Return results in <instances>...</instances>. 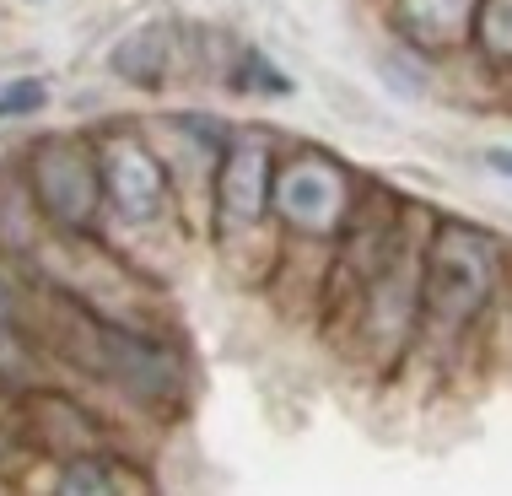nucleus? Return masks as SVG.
<instances>
[{"label":"nucleus","mask_w":512,"mask_h":496,"mask_svg":"<svg viewBox=\"0 0 512 496\" xmlns=\"http://www.w3.org/2000/svg\"><path fill=\"white\" fill-rule=\"evenodd\" d=\"M507 281V243L491 227L437 216L421 238V281H415V335L464 340L491 313Z\"/></svg>","instance_id":"obj_1"},{"label":"nucleus","mask_w":512,"mask_h":496,"mask_svg":"<svg viewBox=\"0 0 512 496\" xmlns=\"http://www.w3.org/2000/svg\"><path fill=\"white\" fill-rule=\"evenodd\" d=\"M356 200H362V189H356L351 162H340L329 146H302L292 157L275 162L270 222H281L292 238L340 243Z\"/></svg>","instance_id":"obj_2"},{"label":"nucleus","mask_w":512,"mask_h":496,"mask_svg":"<svg viewBox=\"0 0 512 496\" xmlns=\"http://www.w3.org/2000/svg\"><path fill=\"white\" fill-rule=\"evenodd\" d=\"M27 178L44 227L54 232H87L103 216V189H98V162H92V141L81 135H38L27 146V157L17 162Z\"/></svg>","instance_id":"obj_3"},{"label":"nucleus","mask_w":512,"mask_h":496,"mask_svg":"<svg viewBox=\"0 0 512 496\" xmlns=\"http://www.w3.org/2000/svg\"><path fill=\"white\" fill-rule=\"evenodd\" d=\"M275 135L259 124H238L221 135L211 157V216L216 232L227 238H254L270 222V195H275Z\"/></svg>","instance_id":"obj_4"},{"label":"nucleus","mask_w":512,"mask_h":496,"mask_svg":"<svg viewBox=\"0 0 512 496\" xmlns=\"http://www.w3.org/2000/svg\"><path fill=\"white\" fill-rule=\"evenodd\" d=\"M92 162H98V189H103V211H114L130 227H151L168 216L173 205V168L146 135L135 130H103L92 141Z\"/></svg>","instance_id":"obj_5"},{"label":"nucleus","mask_w":512,"mask_h":496,"mask_svg":"<svg viewBox=\"0 0 512 496\" xmlns=\"http://www.w3.org/2000/svg\"><path fill=\"white\" fill-rule=\"evenodd\" d=\"M189 60V27L178 17H157V22H141L135 33H124L114 54H108V65H114L119 81H130V87L141 92H162L173 87V76L184 71Z\"/></svg>","instance_id":"obj_6"},{"label":"nucleus","mask_w":512,"mask_h":496,"mask_svg":"<svg viewBox=\"0 0 512 496\" xmlns=\"http://www.w3.org/2000/svg\"><path fill=\"white\" fill-rule=\"evenodd\" d=\"M475 0H389V22L415 54H453L469 44Z\"/></svg>","instance_id":"obj_7"},{"label":"nucleus","mask_w":512,"mask_h":496,"mask_svg":"<svg viewBox=\"0 0 512 496\" xmlns=\"http://www.w3.org/2000/svg\"><path fill=\"white\" fill-rule=\"evenodd\" d=\"M27 416L38 421V448L54 453V459H76V453H92V448H103V437H98V426H92V416L76 405V399H65V394H33L27 399Z\"/></svg>","instance_id":"obj_8"},{"label":"nucleus","mask_w":512,"mask_h":496,"mask_svg":"<svg viewBox=\"0 0 512 496\" xmlns=\"http://www.w3.org/2000/svg\"><path fill=\"white\" fill-rule=\"evenodd\" d=\"M54 491L60 496H81V491H151V475L135 470L124 453L114 448H92V453H76L54 470Z\"/></svg>","instance_id":"obj_9"},{"label":"nucleus","mask_w":512,"mask_h":496,"mask_svg":"<svg viewBox=\"0 0 512 496\" xmlns=\"http://www.w3.org/2000/svg\"><path fill=\"white\" fill-rule=\"evenodd\" d=\"M469 49L491 71H507L512 65V0H475V11H469Z\"/></svg>","instance_id":"obj_10"},{"label":"nucleus","mask_w":512,"mask_h":496,"mask_svg":"<svg viewBox=\"0 0 512 496\" xmlns=\"http://www.w3.org/2000/svg\"><path fill=\"white\" fill-rule=\"evenodd\" d=\"M6 222H11V254H27L38 238H44V216H38L33 195H27V178L22 168L0 173V238H6Z\"/></svg>","instance_id":"obj_11"},{"label":"nucleus","mask_w":512,"mask_h":496,"mask_svg":"<svg viewBox=\"0 0 512 496\" xmlns=\"http://www.w3.org/2000/svg\"><path fill=\"white\" fill-rule=\"evenodd\" d=\"M0 319H11V324L33 319V281L17 270V259L6 248H0Z\"/></svg>","instance_id":"obj_12"},{"label":"nucleus","mask_w":512,"mask_h":496,"mask_svg":"<svg viewBox=\"0 0 512 496\" xmlns=\"http://www.w3.org/2000/svg\"><path fill=\"white\" fill-rule=\"evenodd\" d=\"M232 87H238V92H265V98H292V81L275 71V60H265V54H254V49L238 60Z\"/></svg>","instance_id":"obj_13"},{"label":"nucleus","mask_w":512,"mask_h":496,"mask_svg":"<svg viewBox=\"0 0 512 496\" xmlns=\"http://www.w3.org/2000/svg\"><path fill=\"white\" fill-rule=\"evenodd\" d=\"M49 103V81L44 76H17L0 87V119H33Z\"/></svg>","instance_id":"obj_14"}]
</instances>
